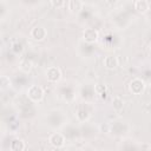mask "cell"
Instances as JSON below:
<instances>
[{
	"label": "cell",
	"mask_w": 151,
	"mask_h": 151,
	"mask_svg": "<svg viewBox=\"0 0 151 151\" xmlns=\"http://www.w3.org/2000/svg\"><path fill=\"white\" fill-rule=\"evenodd\" d=\"M45 97V91L40 85H31L27 90V98L33 103L42 101Z\"/></svg>",
	"instance_id": "6da1fadb"
},
{
	"label": "cell",
	"mask_w": 151,
	"mask_h": 151,
	"mask_svg": "<svg viewBox=\"0 0 151 151\" xmlns=\"http://www.w3.org/2000/svg\"><path fill=\"white\" fill-rule=\"evenodd\" d=\"M127 87H129V91H130L132 94L139 96V94H142V93L145 91L146 85H145V81H144L142 78L134 77V78H132V79L129 81Z\"/></svg>",
	"instance_id": "7a4b0ae2"
},
{
	"label": "cell",
	"mask_w": 151,
	"mask_h": 151,
	"mask_svg": "<svg viewBox=\"0 0 151 151\" xmlns=\"http://www.w3.org/2000/svg\"><path fill=\"white\" fill-rule=\"evenodd\" d=\"M48 143L55 147V149H61L65 146V143H66V137L64 133L61 132H53L48 136Z\"/></svg>",
	"instance_id": "3957f363"
},
{
	"label": "cell",
	"mask_w": 151,
	"mask_h": 151,
	"mask_svg": "<svg viewBox=\"0 0 151 151\" xmlns=\"http://www.w3.org/2000/svg\"><path fill=\"white\" fill-rule=\"evenodd\" d=\"M45 77L50 83H58L61 79L63 74L58 66H50L45 71Z\"/></svg>",
	"instance_id": "277c9868"
},
{
	"label": "cell",
	"mask_w": 151,
	"mask_h": 151,
	"mask_svg": "<svg viewBox=\"0 0 151 151\" xmlns=\"http://www.w3.org/2000/svg\"><path fill=\"white\" fill-rule=\"evenodd\" d=\"M29 35L35 41H42L47 37V29H46V27H44L41 25H37L31 29Z\"/></svg>",
	"instance_id": "5b68a950"
},
{
	"label": "cell",
	"mask_w": 151,
	"mask_h": 151,
	"mask_svg": "<svg viewBox=\"0 0 151 151\" xmlns=\"http://www.w3.org/2000/svg\"><path fill=\"white\" fill-rule=\"evenodd\" d=\"M83 39L86 42H88V44H93V42L98 41V39H99V32L96 28H92V27L85 28L83 31Z\"/></svg>",
	"instance_id": "8992f818"
},
{
	"label": "cell",
	"mask_w": 151,
	"mask_h": 151,
	"mask_svg": "<svg viewBox=\"0 0 151 151\" xmlns=\"http://www.w3.org/2000/svg\"><path fill=\"white\" fill-rule=\"evenodd\" d=\"M103 65L107 70H116L119 65V61H118V58L116 55L109 54L103 59Z\"/></svg>",
	"instance_id": "52a82bcc"
},
{
	"label": "cell",
	"mask_w": 151,
	"mask_h": 151,
	"mask_svg": "<svg viewBox=\"0 0 151 151\" xmlns=\"http://www.w3.org/2000/svg\"><path fill=\"white\" fill-rule=\"evenodd\" d=\"M11 151H24L26 149V143L21 138H14L9 143Z\"/></svg>",
	"instance_id": "ba28073f"
},
{
	"label": "cell",
	"mask_w": 151,
	"mask_h": 151,
	"mask_svg": "<svg viewBox=\"0 0 151 151\" xmlns=\"http://www.w3.org/2000/svg\"><path fill=\"white\" fill-rule=\"evenodd\" d=\"M83 7H84V2L80 1V0H70V1H67V8L71 13H74V14L79 13L83 9Z\"/></svg>",
	"instance_id": "9c48e42d"
},
{
	"label": "cell",
	"mask_w": 151,
	"mask_h": 151,
	"mask_svg": "<svg viewBox=\"0 0 151 151\" xmlns=\"http://www.w3.org/2000/svg\"><path fill=\"white\" fill-rule=\"evenodd\" d=\"M133 7L139 13H146L150 9V2L147 0H136L133 2Z\"/></svg>",
	"instance_id": "30bf717a"
},
{
	"label": "cell",
	"mask_w": 151,
	"mask_h": 151,
	"mask_svg": "<svg viewBox=\"0 0 151 151\" xmlns=\"http://www.w3.org/2000/svg\"><path fill=\"white\" fill-rule=\"evenodd\" d=\"M76 117H77V119L79 122H86L90 118V111L85 106H80L76 111Z\"/></svg>",
	"instance_id": "8fae6325"
},
{
	"label": "cell",
	"mask_w": 151,
	"mask_h": 151,
	"mask_svg": "<svg viewBox=\"0 0 151 151\" xmlns=\"http://www.w3.org/2000/svg\"><path fill=\"white\" fill-rule=\"evenodd\" d=\"M94 93L99 98L105 99L107 97V86L105 84H96L94 85Z\"/></svg>",
	"instance_id": "7c38bea8"
},
{
	"label": "cell",
	"mask_w": 151,
	"mask_h": 151,
	"mask_svg": "<svg viewBox=\"0 0 151 151\" xmlns=\"http://www.w3.org/2000/svg\"><path fill=\"white\" fill-rule=\"evenodd\" d=\"M19 68H20L21 72L28 74V73H31V71L33 68V63L31 60H28V59H24V60H21L19 63Z\"/></svg>",
	"instance_id": "4fadbf2b"
},
{
	"label": "cell",
	"mask_w": 151,
	"mask_h": 151,
	"mask_svg": "<svg viewBox=\"0 0 151 151\" xmlns=\"http://www.w3.org/2000/svg\"><path fill=\"white\" fill-rule=\"evenodd\" d=\"M124 99L120 96H113L112 98V107L116 111H122L124 107Z\"/></svg>",
	"instance_id": "5bb4252c"
},
{
	"label": "cell",
	"mask_w": 151,
	"mask_h": 151,
	"mask_svg": "<svg viewBox=\"0 0 151 151\" xmlns=\"http://www.w3.org/2000/svg\"><path fill=\"white\" fill-rule=\"evenodd\" d=\"M0 84H1V88H2V90H6V88H9V87H11L12 81H11L9 77L2 74L1 78H0Z\"/></svg>",
	"instance_id": "9a60e30c"
},
{
	"label": "cell",
	"mask_w": 151,
	"mask_h": 151,
	"mask_svg": "<svg viewBox=\"0 0 151 151\" xmlns=\"http://www.w3.org/2000/svg\"><path fill=\"white\" fill-rule=\"evenodd\" d=\"M12 51L13 52H15V53H20L21 51H22V45L20 44V42H14V44H12Z\"/></svg>",
	"instance_id": "2e32d148"
},
{
	"label": "cell",
	"mask_w": 151,
	"mask_h": 151,
	"mask_svg": "<svg viewBox=\"0 0 151 151\" xmlns=\"http://www.w3.org/2000/svg\"><path fill=\"white\" fill-rule=\"evenodd\" d=\"M51 5L52 6H54V7H57V8H61V7H64V6H67V2H65V1H61V0H59V1H51Z\"/></svg>",
	"instance_id": "e0dca14e"
},
{
	"label": "cell",
	"mask_w": 151,
	"mask_h": 151,
	"mask_svg": "<svg viewBox=\"0 0 151 151\" xmlns=\"http://www.w3.org/2000/svg\"><path fill=\"white\" fill-rule=\"evenodd\" d=\"M144 111L147 112V113H151V101L144 104Z\"/></svg>",
	"instance_id": "ac0fdd59"
},
{
	"label": "cell",
	"mask_w": 151,
	"mask_h": 151,
	"mask_svg": "<svg viewBox=\"0 0 151 151\" xmlns=\"http://www.w3.org/2000/svg\"><path fill=\"white\" fill-rule=\"evenodd\" d=\"M150 50H151V44H150Z\"/></svg>",
	"instance_id": "d6986e66"
}]
</instances>
